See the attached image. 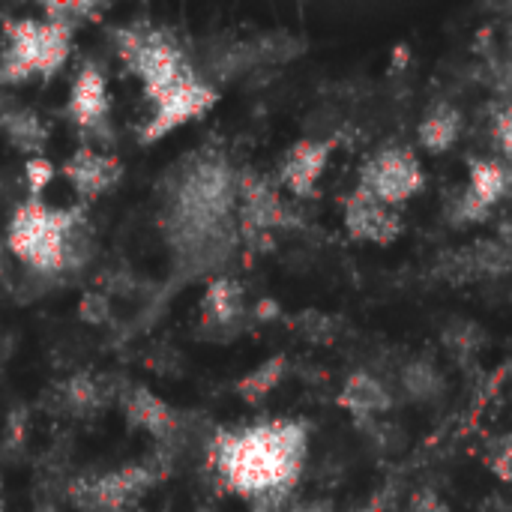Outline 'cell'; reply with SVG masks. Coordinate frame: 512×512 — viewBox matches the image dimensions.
I'll list each match as a JSON object with an SVG mask.
<instances>
[{"label": "cell", "mask_w": 512, "mask_h": 512, "mask_svg": "<svg viewBox=\"0 0 512 512\" xmlns=\"http://www.w3.org/2000/svg\"><path fill=\"white\" fill-rule=\"evenodd\" d=\"M501 84H504V90L512 96V60L504 66V72H501Z\"/></svg>", "instance_id": "cell-34"}, {"label": "cell", "mask_w": 512, "mask_h": 512, "mask_svg": "<svg viewBox=\"0 0 512 512\" xmlns=\"http://www.w3.org/2000/svg\"><path fill=\"white\" fill-rule=\"evenodd\" d=\"M123 66L144 84L147 102H156L204 78L177 36L165 27H117L111 33Z\"/></svg>", "instance_id": "cell-4"}, {"label": "cell", "mask_w": 512, "mask_h": 512, "mask_svg": "<svg viewBox=\"0 0 512 512\" xmlns=\"http://www.w3.org/2000/svg\"><path fill=\"white\" fill-rule=\"evenodd\" d=\"M288 512H333L330 501H294Z\"/></svg>", "instance_id": "cell-32"}, {"label": "cell", "mask_w": 512, "mask_h": 512, "mask_svg": "<svg viewBox=\"0 0 512 512\" xmlns=\"http://www.w3.org/2000/svg\"><path fill=\"white\" fill-rule=\"evenodd\" d=\"M246 315V306H243V288L228 279V276H216L210 279V285L204 288V297H201V321L207 330H225V333H234L240 327Z\"/></svg>", "instance_id": "cell-16"}, {"label": "cell", "mask_w": 512, "mask_h": 512, "mask_svg": "<svg viewBox=\"0 0 512 512\" xmlns=\"http://www.w3.org/2000/svg\"><path fill=\"white\" fill-rule=\"evenodd\" d=\"M345 228L354 240L390 246L402 234V216L399 207H390L363 186H357L345 201Z\"/></svg>", "instance_id": "cell-10"}, {"label": "cell", "mask_w": 512, "mask_h": 512, "mask_svg": "<svg viewBox=\"0 0 512 512\" xmlns=\"http://www.w3.org/2000/svg\"><path fill=\"white\" fill-rule=\"evenodd\" d=\"M24 177H27V189H30V198H39L42 189L51 183L54 177V165L45 159V156H30L27 165H24Z\"/></svg>", "instance_id": "cell-26"}, {"label": "cell", "mask_w": 512, "mask_h": 512, "mask_svg": "<svg viewBox=\"0 0 512 512\" xmlns=\"http://www.w3.org/2000/svg\"><path fill=\"white\" fill-rule=\"evenodd\" d=\"M339 408L348 411L357 423H363V420H375V417L387 414L393 408V396H390L387 384H381L375 375L354 372L339 390Z\"/></svg>", "instance_id": "cell-17"}, {"label": "cell", "mask_w": 512, "mask_h": 512, "mask_svg": "<svg viewBox=\"0 0 512 512\" xmlns=\"http://www.w3.org/2000/svg\"><path fill=\"white\" fill-rule=\"evenodd\" d=\"M294 504V489H273L249 501V512H288Z\"/></svg>", "instance_id": "cell-28"}, {"label": "cell", "mask_w": 512, "mask_h": 512, "mask_svg": "<svg viewBox=\"0 0 512 512\" xmlns=\"http://www.w3.org/2000/svg\"><path fill=\"white\" fill-rule=\"evenodd\" d=\"M63 177L75 186L81 198H99L120 183L123 168L114 156L99 153L84 144L63 162Z\"/></svg>", "instance_id": "cell-14"}, {"label": "cell", "mask_w": 512, "mask_h": 512, "mask_svg": "<svg viewBox=\"0 0 512 512\" xmlns=\"http://www.w3.org/2000/svg\"><path fill=\"white\" fill-rule=\"evenodd\" d=\"M108 6L105 3H84V0H75V3H45L42 12L48 21L54 24H63L69 30H75L81 21H93L105 12Z\"/></svg>", "instance_id": "cell-23"}, {"label": "cell", "mask_w": 512, "mask_h": 512, "mask_svg": "<svg viewBox=\"0 0 512 512\" xmlns=\"http://www.w3.org/2000/svg\"><path fill=\"white\" fill-rule=\"evenodd\" d=\"M414 512H450V507L435 492H420L414 501Z\"/></svg>", "instance_id": "cell-31"}, {"label": "cell", "mask_w": 512, "mask_h": 512, "mask_svg": "<svg viewBox=\"0 0 512 512\" xmlns=\"http://www.w3.org/2000/svg\"><path fill=\"white\" fill-rule=\"evenodd\" d=\"M279 315V306L273 303V300H264V303H258V309H255V318H261V321H270V318H276Z\"/></svg>", "instance_id": "cell-33"}, {"label": "cell", "mask_w": 512, "mask_h": 512, "mask_svg": "<svg viewBox=\"0 0 512 512\" xmlns=\"http://www.w3.org/2000/svg\"><path fill=\"white\" fill-rule=\"evenodd\" d=\"M6 243L21 264L39 276H57L84 267L90 258V234L81 207H48L30 198L15 207Z\"/></svg>", "instance_id": "cell-3"}, {"label": "cell", "mask_w": 512, "mask_h": 512, "mask_svg": "<svg viewBox=\"0 0 512 512\" xmlns=\"http://www.w3.org/2000/svg\"><path fill=\"white\" fill-rule=\"evenodd\" d=\"M108 399H111V390H108V384H105L102 375L78 372V375H72V378H66L60 384V402L75 417L96 414Z\"/></svg>", "instance_id": "cell-20"}, {"label": "cell", "mask_w": 512, "mask_h": 512, "mask_svg": "<svg viewBox=\"0 0 512 512\" xmlns=\"http://www.w3.org/2000/svg\"><path fill=\"white\" fill-rule=\"evenodd\" d=\"M69 117L81 129H99L108 117V84L99 66L84 63L69 93Z\"/></svg>", "instance_id": "cell-15"}, {"label": "cell", "mask_w": 512, "mask_h": 512, "mask_svg": "<svg viewBox=\"0 0 512 512\" xmlns=\"http://www.w3.org/2000/svg\"><path fill=\"white\" fill-rule=\"evenodd\" d=\"M512 192V171L495 159H471L468 183L450 204V219L456 225H477L492 216V210Z\"/></svg>", "instance_id": "cell-8"}, {"label": "cell", "mask_w": 512, "mask_h": 512, "mask_svg": "<svg viewBox=\"0 0 512 512\" xmlns=\"http://www.w3.org/2000/svg\"><path fill=\"white\" fill-rule=\"evenodd\" d=\"M237 180L240 171L216 147H201L168 171L159 222L183 282L216 273L240 243Z\"/></svg>", "instance_id": "cell-1"}, {"label": "cell", "mask_w": 512, "mask_h": 512, "mask_svg": "<svg viewBox=\"0 0 512 512\" xmlns=\"http://www.w3.org/2000/svg\"><path fill=\"white\" fill-rule=\"evenodd\" d=\"M512 273V240H477L459 249L447 264L444 276L471 282V279H501Z\"/></svg>", "instance_id": "cell-13"}, {"label": "cell", "mask_w": 512, "mask_h": 512, "mask_svg": "<svg viewBox=\"0 0 512 512\" xmlns=\"http://www.w3.org/2000/svg\"><path fill=\"white\" fill-rule=\"evenodd\" d=\"M291 210L279 198L276 186L264 180L255 171H240L237 180V225H240V243L246 246H264L276 228L291 225Z\"/></svg>", "instance_id": "cell-6"}, {"label": "cell", "mask_w": 512, "mask_h": 512, "mask_svg": "<svg viewBox=\"0 0 512 512\" xmlns=\"http://www.w3.org/2000/svg\"><path fill=\"white\" fill-rule=\"evenodd\" d=\"M420 147L429 153H447L462 135V114L450 102H435L420 120Z\"/></svg>", "instance_id": "cell-18"}, {"label": "cell", "mask_w": 512, "mask_h": 512, "mask_svg": "<svg viewBox=\"0 0 512 512\" xmlns=\"http://www.w3.org/2000/svg\"><path fill=\"white\" fill-rule=\"evenodd\" d=\"M216 102H219V93L207 78H198V81H192V84L150 102V117L141 126V141L153 144V141L165 138L168 132L180 129L183 123L207 114Z\"/></svg>", "instance_id": "cell-9"}, {"label": "cell", "mask_w": 512, "mask_h": 512, "mask_svg": "<svg viewBox=\"0 0 512 512\" xmlns=\"http://www.w3.org/2000/svg\"><path fill=\"white\" fill-rule=\"evenodd\" d=\"M36 512H57V510H54V507H39Z\"/></svg>", "instance_id": "cell-37"}, {"label": "cell", "mask_w": 512, "mask_h": 512, "mask_svg": "<svg viewBox=\"0 0 512 512\" xmlns=\"http://www.w3.org/2000/svg\"><path fill=\"white\" fill-rule=\"evenodd\" d=\"M495 138H498L501 150L507 153V159L512 162V105L498 111V117H495Z\"/></svg>", "instance_id": "cell-30"}, {"label": "cell", "mask_w": 512, "mask_h": 512, "mask_svg": "<svg viewBox=\"0 0 512 512\" xmlns=\"http://www.w3.org/2000/svg\"><path fill=\"white\" fill-rule=\"evenodd\" d=\"M0 84H21L33 75H54L72 48V30L48 18H18L3 24Z\"/></svg>", "instance_id": "cell-5"}, {"label": "cell", "mask_w": 512, "mask_h": 512, "mask_svg": "<svg viewBox=\"0 0 512 512\" xmlns=\"http://www.w3.org/2000/svg\"><path fill=\"white\" fill-rule=\"evenodd\" d=\"M78 315L81 321L87 324H105L108 315H111V306H108V297L102 291H87L78 303Z\"/></svg>", "instance_id": "cell-27"}, {"label": "cell", "mask_w": 512, "mask_h": 512, "mask_svg": "<svg viewBox=\"0 0 512 512\" xmlns=\"http://www.w3.org/2000/svg\"><path fill=\"white\" fill-rule=\"evenodd\" d=\"M309 453V429L297 420H270L249 429L213 432L207 462L225 489L252 501L273 489H297Z\"/></svg>", "instance_id": "cell-2"}, {"label": "cell", "mask_w": 512, "mask_h": 512, "mask_svg": "<svg viewBox=\"0 0 512 512\" xmlns=\"http://www.w3.org/2000/svg\"><path fill=\"white\" fill-rule=\"evenodd\" d=\"M294 327L309 342H333V336H336V321L324 312H300L294 318Z\"/></svg>", "instance_id": "cell-25"}, {"label": "cell", "mask_w": 512, "mask_h": 512, "mask_svg": "<svg viewBox=\"0 0 512 512\" xmlns=\"http://www.w3.org/2000/svg\"><path fill=\"white\" fill-rule=\"evenodd\" d=\"M426 177L420 168V159L405 147H384L378 150L360 174V183L366 192L381 198L390 207H402L423 189Z\"/></svg>", "instance_id": "cell-7"}, {"label": "cell", "mask_w": 512, "mask_h": 512, "mask_svg": "<svg viewBox=\"0 0 512 512\" xmlns=\"http://www.w3.org/2000/svg\"><path fill=\"white\" fill-rule=\"evenodd\" d=\"M489 468H492L504 483H512V438L498 441V444L489 450Z\"/></svg>", "instance_id": "cell-29"}, {"label": "cell", "mask_w": 512, "mask_h": 512, "mask_svg": "<svg viewBox=\"0 0 512 512\" xmlns=\"http://www.w3.org/2000/svg\"><path fill=\"white\" fill-rule=\"evenodd\" d=\"M123 411H126L129 426L144 429L159 447H168V450L177 453V438H180L183 417L168 402H162L153 390L129 387L123 393Z\"/></svg>", "instance_id": "cell-11"}, {"label": "cell", "mask_w": 512, "mask_h": 512, "mask_svg": "<svg viewBox=\"0 0 512 512\" xmlns=\"http://www.w3.org/2000/svg\"><path fill=\"white\" fill-rule=\"evenodd\" d=\"M6 273V255H3V246H0V276Z\"/></svg>", "instance_id": "cell-36"}, {"label": "cell", "mask_w": 512, "mask_h": 512, "mask_svg": "<svg viewBox=\"0 0 512 512\" xmlns=\"http://www.w3.org/2000/svg\"><path fill=\"white\" fill-rule=\"evenodd\" d=\"M0 129L3 135L9 138L12 147L30 153V156H39V150L45 147L48 141V129L42 123V117L30 108H9V111H0Z\"/></svg>", "instance_id": "cell-21"}, {"label": "cell", "mask_w": 512, "mask_h": 512, "mask_svg": "<svg viewBox=\"0 0 512 512\" xmlns=\"http://www.w3.org/2000/svg\"><path fill=\"white\" fill-rule=\"evenodd\" d=\"M285 375H288V357L276 354V357L264 360L261 366H255L249 375H243L237 381V396L246 405H258V402H264L285 381Z\"/></svg>", "instance_id": "cell-22"}, {"label": "cell", "mask_w": 512, "mask_h": 512, "mask_svg": "<svg viewBox=\"0 0 512 512\" xmlns=\"http://www.w3.org/2000/svg\"><path fill=\"white\" fill-rule=\"evenodd\" d=\"M333 156V141H321V138H303L297 141L279 165V180L288 192H294L297 198H309L318 186V180L324 177L327 165Z\"/></svg>", "instance_id": "cell-12"}, {"label": "cell", "mask_w": 512, "mask_h": 512, "mask_svg": "<svg viewBox=\"0 0 512 512\" xmlns=\"http://www.w3.org/2000/svg\"><path fill=\"white\" fill-rule=\"evenodd\" d=\"M381 510H384V498H375V501H372L369 507H363L360 512H381Z\"/></svg>", "instance_id": "cell-35"}, {"label": "cell", "mask_w": 512, "mask_h": 512, "mask_svg": "<svg viewBox=\"0 0 512 512\" xmlns=\"http://www.w3.org/2000/svg\"><path fill=\"white\" fill-rule=\"evenodd\" d=\"M444 372L432 357H414L399 372L402 393L417 405H432L444 396Z\"/></svg>", "instance_id": "cell-19"}, {"label": "cell", "mask_w": 512, "mask_h": 512, "mask_svg": "<svg viewBox=\"0 0 512 512\" xmlns=\"http://www.w3.org/2000/svg\"><path fill=\"white\" fill-rule=\"evenodd\" d=\"M0 512H3V510H0Z\"/></svg>", "instance_id": "cell-38"}, {"label": "cell", "mask_w": 512, "mask_h": 512, "mask_svg": "<svg viewBox=\"0 0 512 512\" xmlns=\"http://www.w3.org/2000/svg\"><path fill=\"white\" fill-rule=\"evenodd\" d=\"M444 345L456 354V357H471L477 354V348L483 345V330L474 321H453L444 330Z\"/></svg>", "instance_id": "cell-24"}]
</instances>
